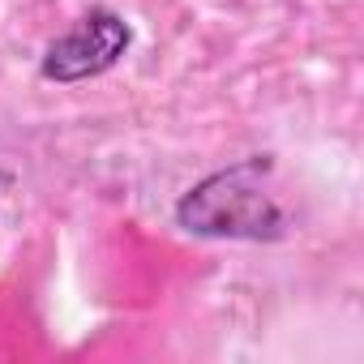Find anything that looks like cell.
Listing matches in <instances>:
<instances>
[{"instance_id":"1","label":"cell","mask_w":364,"mask_h":364,"mask_svg":"<svg viewBox=\"0 0 364 364\" xmlns=\"http://www.w3.org/2000/svg\"><path fill=\"white\" fill-rule=\"evenodd\" d=\"M270 163L249 159L228 171L206 176L176 206V223L210 240H279L287 219L266 185Z\"/></svg>"},{"instance_id":"2","label":"cell","mask_w":364,"mask_h":364,"mask_svg":"<svg viewBox=\"0 0 364 364\" xmlns=\"http://www.w3.org/2000/svg\"><path fill=\"white\" fill-rule=\"evenodd\" d=\"M133 43V31L120 14L112 9H90L82 22H73L48 52H43V65L39 73L48 82H60V86H73V82H86V77H99L107 73Z\"/></svg>"}]
</instances>
